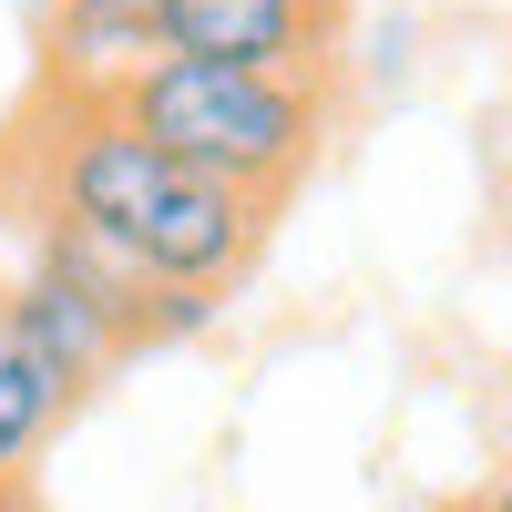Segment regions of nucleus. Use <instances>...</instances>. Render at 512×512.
I'll return each mask as SVG.
<instances>
[{
  "label": "nucleus",
  "instance_id": "nucleus-2",
  "mask_svg": "<svg viewBox=\"0 0 512 512\" xmlns=\"http://www.w3.org/2000/svg\"><path fill=\"white\" fill-rule=\"evenodd\" d=\"M154 154L195 164L205 185H226L246 205H277L328 144V82L308 72H236V62H185L164 52L134 93L113 103Z\"/></svg>",
  "mask_w": 512,
  "mask_h": 512
},
{
  "label": "nucleus",
  "instance_id": "nucleus-9",
  "mask_svg": "<svg viewBox=\"0 0 512 512\" xmlns=\"http://www.w3.org/2000/svg\"><path fill=\"white\" fill-rule=\"evenodd\" d=\"M420 512H482V492H441V502H420Z\"/></svg>",
  "mask_w": 512,
  "mask_h": 512
},
{
  "label": "nucleus",
  "instance_id": "nucleus-8",
  "mask_svg": "<svg viewBox=\"0 0 512 512\" xmlns=\"http://www.w3.org/2000/svg\"><path fill=\"white\" fill-rule=\"evenodd\" d=\"M482 512H512V461L492 472V492H482Z\"/></svg>",
  "mask_w": 512,
  "mask_h": 512
},
{
  "label": "nucleus",
  "instance_id": "nucleus-6",
  "mask_svg": "<svg viewBox=\"0 0 512 512\" xmlns=\"http://www.w3.org/2000/svg\"><path fill=\"white\" fill-rule=\"evenodd\" d=\"M62 410H72V400L11 349V338H0V482H31V451L62 431Z\"/></svg>",
  "mask_w": 512,
  "mask_h": 512
},
{
  "label": "nucleus",
  "instance_id": "nucleus-5",
  "mask_svg": "<svg viewBox=\"0 0 512 512\" xmlns=\"http://www.w3.org/2000/svg\"><path fill=\"white\" fill-rule=\"evenodd\" d=\"M154 62H164L154 0H72L41 31V103L52 113H113Z\"/></svg>",
  "mask_w": 512,
  "mask_h": 512
},
{
  "label": "nucleus",
  "instance_id": "nucleus-3",
  "mask_svg": "<svg viewBox=\"0 0 512 512\" xmlns=\"http://www.w3.org/2000/svg\"><path fill=\"white\" fill-rule=\"evenodd\" d=\"M154 41L185 52V62L328 82V62H338V0H154Z\"/></svg>",
  "mask_w": 512,
  "mask_h": 512
},
{
  "label": "nucleus",
  "instance_id": "nucleus-7",
  "mask_svg": "<svg viewBox=\"0 0 512 512\" xmlns=\"http://www.w3.org/2000/svg\"><path fill=\"white\" fill-rule=\"evenodd\" d=\"M0 512H41V492L31 482H0Z\"/></svg>",
  "mask_w": 512,
  "mask_h": 512
},
{
  "label": "nucleus",
  "instance_id": "nucleus-4",
  "mask_svg": "<svg viewBox=\"0 0 512 512\" xmlns=\"http://www.w3.org/2000/svg\"><path fill=\"white\" fill-rule=\"evenodd\" d=\"M0 338H11L62 400H82L103 369L134 359V349H123V328H113V308L62 267V256H41V246H31V267L11 277V297H0Z\"/></svg>",
  "mask_w": 512,
  "mask_h": 512
},
{
  "label": "nucleus",
  "instance_id": "nucleus-1",
  "mask_svg": "<svg viewBox=\"0 0 512 512\" xmlns=\"http://www.w3.org/2000/svg\"><path fill=\"white\" fill-rule=\"evenodd\" d=\"M21 134H41L31 216L82 226L93 246H113L134 277L226 297V287L256 267L267 205H246V195H226V185H205L195 164L154 154L123 113H52V103H41Z\"/></svg>",
  "mask_w": 512,
  "mask_h": 512
}]
</instances>
